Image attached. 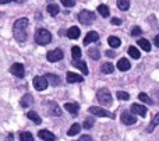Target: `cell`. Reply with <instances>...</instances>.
Instances as JSON below:
<instances>
[{
  "label": "cell",
  "instance_id": "6da1fadb",
  "mask_svg": "<svg viewBox=\"0 0 159 141\" xmlns=\"http://www.w3.org/2000/svg\"><path fill=\"white\" fill-rule=\"evenodd\" d=\"M27 28H28V18H20L13 25V35L18 42L27 41Z\"/></svg>",
  "mask_w": 159,
  "mask_h": 141
},
{
  "label": "cell",
  "instance_id": "7a4b0ae2",
  "mask_svg": "<svg viewBox=\"0 0 159 141\" xmlns=\"http://www.w3.org/2000/svg\"><path fill=\"white\" fill-rule=\"evenodd\" d=\"M52 41V34L48 30H43V28H39L35 32V42L38 45H48Z\"/></svg>",
  "mask_w": 159,
  "mask_h": 141
},
{
  "label": "cell",
  "instance_id": "3957f363",
  "mask_svg": "<svg viewBox=\"0 0 159 141\" xmlns=\"http://www.w3.org/2000/svg\"><path fill=\"white\" fill-rule=\"evenodd\" d=\"M96 98H98L99 103L103 106H109L112 103V95H110L109 89L106 88H101L98 92H96Z\"/></svg>",
  "mask_w": 159,
  "mask_h": 141
},
{
  "label": "cell",
  "instance_id": "277c9868",
  "mask_svg": "<svg viewBox=\"0 0 159 141\" xmlns=\"http://www.w3.org/2000/svg\"><path fill=\"white\" fill-rule=\"evenodd\" d=\"M78 21L84 25H91L93 21H95V13L89 10H82L80 11L78 14Z\"/></svg>",
  "mask_w": 159,
  "mask_h": 141
},
{
  "label": "cell",
  "instance_id": "5b68a950",
  "mask_svg": "<svg viewBox=\"0 0 159 141\" xmlns=\"http://www.w3.org/2000/svg\"><path fill=\"white\" fill-rule=\"evenodd\" d=\"M32 83H34V87H35L36 91H43V89H46L48 85H49V83H48L45 75H36Z\"/></svg>",
  "mask_w": 159,
  "mask_h": 141
},
{
  "label": "cell",
  "instance_id": "8992f818",
  "mask_svg": "<svg viewBox=\"0 0 159 141\" xmlns=\"http://www.w3.org/2000/svg\"><path fill=\"white\" fill-rule=\"evenodd\" d=\"M88 111H89L91 115H95V116H98V117H110V119H113V117H115V115L110 113V112H107L106 109H103V108H96V106H91Z\"/></svg>",
  "mask_w": 159,
  "mask_h": 141
},
{
  "label": "cell",
  "instance_id": "52a82bcc",
  "mask_svg": "<svg viewBox=\"0 0 159 141\" xmlns=\"http://www.w3.org/2000/svg\"><path fill=\"white\" fill-rule=\"evenodd\" d=\"M63 56H64V53H63V50L61 49H55V50H52V52H48V55H46V59L49 61H59V60H61L63 59Z\"/></svg>",
  "mask_w": 159,
  "mask_h": 141
},
{
  "label": "cell",
  "instance_id": "ba28073f",
  "mask_svg": "<svg viewBox=\"0 0 159 141\" xmlns=\"http://www.w3.org/2000/svg\"><path fill=\"white\" fill-rule=\"evenodd\" d=\"M10 71H11V74H14L18 78H22L25 75V69L21 63H14L13 66L10 67Z\"/></svg>",
  "mask_w": 159,
  "mask_h": 141
},
{
  "label": "cell",
  "instance_id": "9c48e42d",
  "mask_svg": "<svg viewBox=\"0 0 159 141\" xmlns=\"http://www.w3.org/2000/svg\"><path fill=\"white\" fill-rule=\"evenodd\" d=\"M120 119H121V122H123L124 125H134V123L137 122V117H135L133 113H130V112H127V111L121 113Z\"/></svg>",
  "mask_w": 159,
  "mask_h": 141
},
{
  "label": "cell",
  "instance_id": "30bf717a",
  "mask_svg": "<svg viewBox=\"0 0 159 141\" xmlns=\"http://www.w3.org/2000/svg\"><path fill=\"white\" fill-rule=\"evenodd\" d=\"M39 139H42L43 141H55L56 140V136L53 133H50L49 130H41L38 133Z\"/></svg>",
  "mask_w": 159,
  "mask_h": 141
},
{
  "label": "cell",
  "instance_id": "8fae6325",
  "mask_svg": "<svg viewBox=\"0 0 159 141\" xmlns=\"http://www.w3.org/2000/svg\"><path fill=\"white\" fill-rule=\"evenodd\" d=\"M131 112L135 115H140V116H145L147 115V108L143 105H138V103H133L131 105Z\"/></svg>",
  "mask_w": 159,
  "mask_h": 141
},
{
  "label": "cell",
  "instance_id": "7c38bea8",
  "mask_svg": "<svg viewBox=\"0 0 159 141\" xmlns=\"http://www.w3.org/2000/svg\"><path fill=\"white\" fill-rule=\"evenodd\" d=\"M99 39V35H98V32H95V31H91V32H88L87 35H85V38H84V45H89L91 42H95V41H98Z\"/></svg>",
  "mask_w": 159,
  "mask_h": 141
},
{
  "label": "cell",
  "instance_id": "4fadbf2b",
  "mask_svg": "<svg viewBox=\"0 0 159 141\" xmlns=\"http://www.w3.org/2000/svg\"><path fill=\"white\" fill-rule=\"evenodd\" d=\"M67 83H70V84H73V83H81L84 78H82V75H80V74H75V73H71V71H69L67 73Z\"/></svg>",
  "mask_w": 159,
  "mask_h": 141
},
{
  "label": "cell",
  "instance_id": "5bb4252c",
  "mask_svg": "<svg viewBox=\"0 0 159 141\" xmlns=\"http://www.w3.org/2000/svg\"><path fill=\"white\" fill-rule=\"evenodd\" d=\"M45 77H46L48 83H50V85H53V87H59L60 83H61L60 77H57L56 74H46Z\"/></svg>",
  "mask_w": 159,
  "mask_h": 141
},
{
  "label": "cell",
  "instance_id": "9a60e30c",
  "mask_svg": "<svg viewBox=\"0 0 159 141\" xmlns=\"http://www.w3.org/2000/svg\"><path fill=\"white\" fill-rule=\"evenodd\" d=\"M49 115H53V116H60L61 115V109L59 108L56 102H49Z\"/></svg>",
  "mask_w": 159,
  "mask_h": 141
},
{
  "label": "cell",
  "instance_id": "2e32d148",
  "mask_svg": "<svg viewBox=\"0 0 159 141\" xmlns=\"http://www.w3.org/2000/svg\"><path fill=\"white\" fill-rule=\"evenodd\" d=\"M130 61L127 60V59H120V60L117 61V69L120 70V71H127V70H130Z\"/></svg>",
  "mask_w": 159,
  "mask_h": 141
},
{
  "label": "cell",
  "instance_id": "e0dca14e",
  "mask_svg": "<svg viewBox=\"0 0 159 141\" xmlns=\"http://www.w3.org/2000/svg\"><path fill=\"white\" fill-rule=\"evenodd\" d=\"M32 103H34V98H32V95L25 94L24 97H22V99H21V106H22V108H28V106H31Z\"/></svg>",
  "mask_w": 159,
  "mask_h": 141
},
{
  "label": "cell",
  "instance_id": "ac0fdd59",
  "mask_svg": "<svg viewBox=\"0 0 159 141\" xmlns=\"http://www.w3.org/2000/svg\"><path fill=\"white\" fill-rule=\"evenodd\" d=\"M66 35L69 36L70 39H77L80 36V28L78 27H71L70 30H67Z\"/></svg>",
  "mask_w": 159,
  "mask_h": 141
},
{
  "label": "cell",
  "instance_id": "d6986e66",
  "mask_svg": "<svg viewBox=\"0 0 159 141\" xmlns=\"http://www.w3.org/2000/svg\"><path fill=\"white\" fill-rule=\"evenodd\" d=\"M64 109L67 112H70L71 115H77L78 113V103H71V102H67L64 105Z\"/></svg>",
  "mask_w": 159,
  "mask_h": 141
},
{
  "label": "cell",
  "instance_id": "ffe728a7",
  "mask_svg": "<svg viewBox=\"0 0 159 141\" xmlns=\"http://www.w3.org/2000/svg\"><path fill=\"white\" fill-rule=\"evenodd\" d=\"M27 116H28V119H31L34 123H36V125H41V123H42V119L39 117V115L36 113V112L30 111V112L27 113Z\"/></svg>",
  "mask_w": 159,
  "mask_h": 141
},
{
  "label": "cell",
  "instance_id": "44dd1931",
  "mask_svg": "<svg viewBox=\"0 0 159 141\" xmlns=\"http://www.w3.org/2000/svg\"><path fill=\"white\" fill-rule=\"evenodd\" d=\"M137 43L140 45V48H143L145 52H151V43H149V42L147 41L145 38H140L137 41Z\"/></svg>",
  "mask_w": 159,
  "mask_h": 141
},
{
  "label": "cell",
  "instance_id": "7402d4cb",
  "mask_svg": "<svg viewBox=\"0 0 159 141\" xmlns=\"http://www.w3.org/2000/svg\"><path fill=\"white\" fill-rule=\"evenodd\" d=\"M73 66L74 67H77V69L81 70V73L82 74H88V67H87V64L84 63V61H80V60H74V63H73Z\"/></svg>",
  "mask_w": 159,
  "mask_h": 141
},
{
  "label": "cell",
  "instance_id": "603a6c76",
  "mask_svg": "<svg viewBox=\"0 0 159 141\" xmlns=\"http://www.w3.org/2000/svg\"><path fill=\"white\" fill-rule=\"evenodd\" d=\"M98 13L101 14L102 17H109V14H110V10H109V7H107L106 4H99L98 6Z\"/></svg>",
  "mask_w": 159,
  "mask_h": 141
},
{
  "label": "cell",
  "instance_id": "cb8c5ba5",
  "mask_svg": "<svg viewBox=\"0 0 159 141\" xmlns=\"http://www.w3.org/2000/svg\"><path fill=\"white\" fill-rule=\"evenodd\" d=\"M113 70H115V67H113L112 63H103L101 67V71L103 73V74H112Z\"/></svg>",
  "mask_w": 159,
  "mask_h": 141
},
{
  "label": "cell",
  "instance_id": "d4e9b609",
  "mask_svg": "<svg viewBox=\"0 0 159 141\" xmlns=\"http://www.w3.org/2000/svg\"><path fill=\"white\" fill-rule=\"evenodd\" d=\"M158 125H159V113L155 115V117L152 119V122L149 123V126L147 127V131H148V133H152V131H154V129L157 127Z\"/></svg>",
  "mask_w": 159,
  "mask_h": 141
},
{
  "label": "cell",
  "instance_id": "484cf974",
  "mask_svg": "<svg viewBox=\"0 0 159 141\" xmlns=\"http://www.w3.org/2000/svg\"><path fill=\"white\" fill-rule=\"evenodd\" d=\"M107 43H109L112 48H119L121 42L117 36H109V38H107Z\"/></svg>",
  "mask_w": 159,
  "mask_h": 141
},
{
  "label": "cell",
  "instance_id": "4316f807",
  "mask_svg": "<svg viewBox=\"0 0 159 141\" xmlns=\"http://www.w3.org/2000/svg\"><path fill=\"white\" fill-rule=\"evenodd\" d=\"M71 57H73V60H80V57H81V49H80V46L71 48Z\"/></svg>",
  "mask_w": 159,
  "mask_h": 141
},
{
  "label": "cell",
  "instance_id": "83f0119b",
  "mask_svg": "<svg viewBox=\"0 0 159 141\" xmlns=\"http://www.w3.org/2000/svg\"><path fill=\"white\" fill-rule=\"evenodd\" d=\"M59 11H60L59 6H56V4H49V6H48V13H49L52 17H56V16H57Z\"/></svg>",
  "mask_w": 159,
  "mask_h": 141
},
{
  "label": "cell",
  "instance_id": "f1b7e54d",
  "mask_svg": "<svg viewBox=\"0 0 159 141\" xmlns=\"http://www.w3.org/2000/svg\"><path fill=\"white\" fill-rule=\"evenodd\" d=\"M80 129H81V126H80L78 123H74V125L70 127V130L67 131V134H69V136H77L80 133Z\"/></svg>",
  "mask_w": 159,
  "mask_h": 141
},
{
  "label": "cell",
  "instance_id": "f546056e",
  "mask_svg": "<svg viewBox=\"0 0 159 141\" xmlns=\"http://www.w3.org/2000/svg\"><path fill=\"white\" fill-rule=\"evenodd\" d=\"M117 7L120 8L121 11L129 10V7H130V2H129V0H117Z\"/></svg>",
  "mask_w": 159,
  "mask_h": 141
},
{
  "label": "cell",
  "instance_id": "4dcf8cb0",
  "mask_svg": "<svg viewBox=\"0 0 159 141\" xmlns=\"http://www.w3.org/2000/svg\"><path fill=\"white\" fill-rule=\"evenodd\" d=\"M129 55L131 56L133 59H140L141 53H140V50H138L137 48H134V46H130V48H129Z\"/></svg>",
  "mask_w": 159,
  "mask_h": 141
},
{
  "label": "cell",
  "instance_id": "1f68e13d",
  "mask_svg": "<svg viewBox=\"0 0 159 141\" xmlns=\"http://www.w3.org/2000/svg\"><path fill=\"white\" fill-rule=\"evenodd\" d=\"M20 140L21 141H34V137L31 133H28V131H22L21 134H20Z\"/></svg>",
  "mask_w": 159,
  "mask_h": 141
},
{
  "label": "cell",
  "instance_id": "d6a6232c",
  "mask_svg": "<svg viewBox=\"0 0 159 141\" xmlns=\"http://www.w3.org/2000/svg\"><path fill=\"white\" fill-rule=\"evenodd\" d=\"M88 55H89V57L93 59V60H98V59L101 57V53H99L98 49H89L88 50Z\"/></svg>",
  "mask_w": 159,
  "mask_h": 141
},
{
  "label": "cell",
  "instance_id": "836d02e7",
  "mask_svg": "<svg viewBox=\"0 0 159 141\" xmlns=\"http://www.w3.org/2000/svg\"><path fill=\"white\" fill-rule=\"evenodd\" d=\"M138 98H140V101H143V102H145V103H152V99L145 94V92H140V94H138Z\"/></svg>",
  "mask_w": 159,
  "mask_h": 141
},
{
  "label": "cell",
  "instance_id": "e575fe53",
  "mask_svg": "<svg viewBox=\"0 0 159 141\" xmlns=\"http://www.w3.org/2000/svg\"><path fill=\"white\" fill-rule=\"evenodd\" d=\"M116 97H117L119 99H121V101H129L130 99V95L127 94V92H124V91H117Z\"/></svg>",
  "mask_w": 159,
  "mask_h": 141
},
{
  "label": "cell",
  "instance_id": "d590c367",
  "mask_svg": "<svg viewBox=\"0 0 159 141\" xmlns=\"http://www.w3.org/2000/svg\"><path fill=\"white\" fill-rule=\"evenodd\" d=\"M93 123H95V119H92V117H87V119L84 120V129H91L93 126Z\"/></svg>",
  "mask_w": 159,
  "mask_h": 141
},
{
  "label": "cell",
  "instance_id": "8d00e7d4",
  "mask_svg": "<svg viewBox=\"0 0 159 141\" xmlns=\"http://www.w3.org/2000/svg\"><path fill=\"white\" fill-rule=\"evenodd\" d=\"M61 4L64 6V7H74L75 6V2L74 0H60Z\"/></svg>",
  "mask_w": 159,
  "mask_h": 141
},
{
  "label": "cell",
  "instance_id": "74e56055",
  "mask_svg": "<svg viewBox=\"0 0 159 141\" xmlns=\"http://www.w3.org/2000/svg\"><path fill=\"white\" fill-rule=\"evenodd\" d=\"M141 34H143V30H141L140 27H134V28L131 30V35H133V36H140Z\"/></svg>",
  "mask_w": 159,
  "mask_h": 141
},
{
  "label": "cell",
  "instance_id": "f35d334b",
  "mask_svg": "<svg viewBox=\"0 0 159 141\" xmlns=\"http://www.w3.org/2000/svg\"><path fill=\"white\" fill-rule=\"evenodd\" d=\"M112 24L113 25H120L121 24V20L120 18H112Z\"/></svg>",
  "mask_w": 159,
  "mask_h": 141
},
{
  "label": "cell",
  "instance_id": "ab89813d",
  "mask_svg": "<svg viewBox=\"0 0 159 141\" xmlns=\"http://www.w3.org/2000/svg\"><path fill=\"white\" fill-rule=\"evenodd\" d=\"M80 141H92V137L91 136H82L81 139H80Z\"/></svg>",
  "mask_w": 159,
  "mask_h": 141
},
{
  "label": "cell",
  "instance_id": "60d3db41",
  "mask_svg": "<svg viewBox=\"0 0 159 141\" xmlns=\"http://www.w3.org/2000/svg\"><path fill=\"white\" fill-rule=\"evenodd\" d=\"M106 55L109 56V57H115V55H116V53L113 52V50H106Z\"/></svg>",
  "mask_w": 159,
  "mask_h": 141
},
{
  "label": "cell",
  "instance_id": "b9f144b4",
  "mask_svg": "<svg viewBox=\"0 0 159 141\" xmlns=\"http://www.w3.org/2000/svg\"><path fill=\"white\" fill-rule=\"evenodd\" d=\"M154 41H155V46H158V48H159V35L155 36V39H154Z\"/></svg>",
  "mask_w": 159,
  "mask_h": 141
},
{
  "label": "cell",
  "instance_id": "7bdbcfd3",
  "mask_svg": "<svg viewBox=\"0 0 159 141\" xmlns=\"http://www.w3.org/2000/svg\"><path fill=\"white\" fill-rule=\"evenodd\" d=\"M11 0H0V4H7V3H10Z\"/></svg>",
  "mask_w": 159,
  "mask_h": 141
},
{
  "label": "cell",
  "instance_id": "ee69618b",
  "mask_svg": "<svg viewBox=\"0 0 159 141\" xmlns=\"http://www.w3.org/2000/svg\"><path fill=\"white\" fill-rule=\"evenodd\" d=\"M59 35H60V36H63V35H66V31H63V30H60V31H59Z\"/></svg>",
  "mask_w": 159,
  "mask_h": 141
},
{
  "label": "cell",
  "instance_id": "f6af8a7d",
  "mask_svg": "<svg viewBox=\"0 0 159 141\" xmlns=\"http://www.w3.org/2000/svg\"><path fill=\"white\" fill-rule=\"evenodd\" d=\"M16 3H22V2H25V0H14Z\"/></svg>",
  "mask_w": 159,
  "mask_h": 141
}]
</instances>
